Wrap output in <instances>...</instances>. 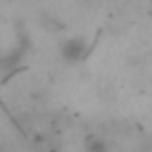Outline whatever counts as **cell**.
<instances>
[{
    "mask_svg": "<svg viewBox=\"0 0 152 152\" xmlns=\"http://www.w3.org/2000/svg\"><path fill=\"white\" fill-rule=\"evenodd\" d=\"M59 55L64 57V62H81L88 55V43L83 38H66L59 48Z\"/></svg>",
    "mask_w": 152,
    "mask_h": 152,
    "instance_id": "cell-1",
    "label": "cell"
},
{
    "mask_svg": "<svg viewBox=\"0 0 152 152\" xmlns=\"http://www.w3.org/2000/svg\"><path fill=\"white\" fill-rule=\"evenodd\" d=\"M86 152H107V142L100 138H90L86 142Z\"/></svg>",
    "mask_w": 152,
    "mask_h": 152,
    "instance_id": "cell-2",
    "label": "cell"
}]
</instances>
